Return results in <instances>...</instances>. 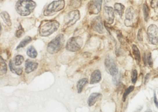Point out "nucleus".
Wrapping results in <instances>:
<instances>
[{
    "instance_id": "4",
    "label": "nucleus",
    "mask_w": 158,
    "mask_h": 112,
    "mask_svg": "<svg viewBox=\"0 0 158 112\" xmlns=\"http://www.w3.org/2000/svg\"><path fill=\"white\" fill-rule=\"evenodd\" d=\"M65 6L64 0L54 1L47 6L43 12L45 16H51L57 13V12L62 10Z\"/></svg>"
},
{
    "instance_id": "7",
    "label": "nucleus",
    "mask_w": 158,
    "mask_h": 112,
    "mask_svg": "<svg viewBox=\"0 0 158 112\" xmlns=\"http://www.w3.org/2000/svg\"><path fill=\"white\" fill-rule=\"evenodd\" d=\"M105 66L107 73L110 75L114 76L118 73V69L117 68L115 61L114 58L110 56H107L105 60Z\"/></svg>"
},
{
    "instance_id": "15",
    "label": "nucleus",
    "mask_w": 158,
    "mask_h": 112,
    "mask_svg": "<svg viewBox=\"0 0 158 112\" xmlns=\"http://www.w3.org/2000/svg\"><path fill=\"white\" fill-rule=\"evenodd\" d=\"M102 97L101 94L99 93H93L91 94L88 100V105L89 107L93 106L96 103V102L100 100Z\"/></svg>"
},
{
    "instance_id": "2",
    "label": "nucleus",
    "mask_w": 158,
    "mask_h": 112,
    "mask_svg": "<svg viewBox=\"0 0 158 112\" xmlns=\"http://www.w3.org/2000/svg\"><path fill=\"white\" fill-rule=\"evenodd\" d=\"M60 24L55 20L42 21L39 27V35L40 37H47L58 30Z\"/></svg>"
},
{
    "instance_id": "13",
    "label": "nucleus",
    "mask_w": 158,
    "mask_h": 112,
    "mask_svg": "<svg viewBox=\"0 0 158 112\" xmlns=\"http://www.w3.org/2000/svg\"><path fill=\"white\" fill-rule=\"evenodd\" d=\"M39 64L37 63L33 62L30 60L26 61L25 64V71L26 73H30L37 69Z\"/></svg>"
},
{
    "instance_id": "8",
    "label": "nucleus",
    "mask_w": 158,
    "mask_h": 112,
    "mask_svg": "<svg viewBox=\"0 0 158 112\" xmlns=\"http://www.w3.org/2000/svg\"><path fill=\"white\" fill-rule=\"evenodd\" d=\"M148 39L149 41L153 45L158 43V27L155 24H151L147 30Z\"/></svg>"
},
{
    "instance_id": "27",
    "label": "nucleus",
    "mask_w": 158,
    "mask_h": 112,
    "mask_svg": "<svg viewBox=\"0 0 158 112\" xmlns=\"http://www.w3.org/2000/svg\"><path fill=\"white\" fill-rule=\"evenodd\" d=\"M143 16H144V19L145 21H147L149 17V8L148 7V5L146 4H144L143 5Z\"/></svg>"
},
{
    "instance_id": "28",
    "label": "nucleus",
    "mask_w": 158,
    "mask_h": 112,
    "mask_svg": "<svg viewBox=\"0 0 158 112\" xmlns=\"http://www.w3.org/2000/svg\"><path fill=\"white\" fill-rule=\"evenodd\" d=\"M24 34V30L22 28V26L21 25H19V28H18V29L17 30V31L16 32V34H15L16 37H18V38H19V37H22Z\"/></svg>"
},
{
    "instance_id": "21",
    "label": "nucleus",
    "mask_w": 158,
    "mask_h": 112,
    "mask_svg": "<svg viewBox=\"0 0 158 112\" xmlns=\"http://www.w3.org/2000/svg\"><path fill=\"white\" fill-rule=\"evenodd\" d=\"M114 10L117 12V13L120 16H122L123 14L124 13V9H125V6L122 4L120 3H116L114 6Z\"/></svg>"
},
{
    "instance_id": "34",
    "label": "nucleus",
    "mask_w": 158,
    "mask_h": 112,
    "mask_svg": "<svg viewBox=\"0 0 158 112\" xmlns=\"http://www.w3.org/2000/svg\"><path fill=\"white\" fill-rule=\"evenodd\" d=\"M154 103H155V105H156L157 108L158 109V100L157 98L156 95V94H155V93H154Z\"/></svg>"
},
{
    "instance_id": "23",
    "label": "nucleus",
    "mask_w": 158,
    "mask_h": 112,
    "mask_svg": "<svg viewBox=\"0 0 158 112\" xmlns=\"http://www.w3.org/2000/svg\"><path fill=\"white\" fill-rule=\"evenodd\" d=\"M27 55L32 58H35L37 56V53L35 48L33 46H31L27 49Z\"/></svg>"
},
{
    "instance_id": "22",
    "label": "nucleus",
    "mask_w": 158,
    "mask_h": 112,
    "mask_svg": "<svg viewBox=\"0 0 158 112\" xmlns=\"http://www.w3.org/2000/svg\"><path fill=\"white\" fill-rule=\"evenodd\" d=\"M7 71H8V68H7L6 64V63L5 60H3L2 56H1V61H0L1 75H2L6 73Z\"/></svg>"
},
{
    "instance_id": "10",
    "label": "nucleus",
    "mask_w": 158,
    "mask_h": 112,
    "mask_svg": "<svg viewBox=\"0 0 158 112\" xmlns=\"http://www.w3.org/2000/svg\"><path fill=\"white\" fill-rule=\"evenodd\" d=\"M91 26L93 30L96 31V32L100 34H103L104 32L103 22L100 16L96 17L93 19Z\"/></svg>"
},
{
    "instance_id": "14",
    "label": "nucleus",
    "mask_w": 158,
    "mask_h": 112,
    "mask_svg": "<svg viewBox=\"0 0 158 112\" xmlns=\"http://www.w3.org/2000/svg\"><path fill=\"white\" fill-rule=\"evenodd\" d=\"M101 73L98 69L94 71L91 74L90 79V84H93L98 83L101 80Z\"/></svg>"
},
{
    "instance_id": "30",
    "label": "nucleus",
    "mask_w": 158,
    "mask_h": 112,
    "mask_svg": "<svg viewBox=\"0 0 158 112\" xmlns=\"http://www.w3.org/2000/svg\"><path fill=\"white\" fill-rule=\"evenodd\" d=\"M113 82H114V84L117 85V84H119L120 82V80H121V75L120 74H117L116 75H115V76H113Z\"/></svg>"
},
{
    "instance_id": "5",
    "label": "nucleus",
    "mask_w": 158,
    "mask_h": 112,
    "mask_svg": "<svg viewBox=\"0 0 158 112\" xmlns=\"http://www.w3.org/2000/svg\"><path fill=\"white\" fill-rule=\"evenodd\" d=\"M83 44V39L80 37H72L68 40L66 45V49L70 52H78L80 50Z\"/></svg>"
},
{
    "instance_id": "17",
    "label": "nucleus",
    "mask_w": 158,
    "mask_h": 112,
    "mask_svg": "<svg viewBox=\"0 0 158 112\" xmlns=\"http://www.w3.org/2000/svg\"><path fill=\"white\" fill-rule=\"evenodd\" d=\"M1 16L2 17V19H3V21L6 25L8 26H11L12 25V22L11 21L10 17L9 16V14L6 11H3L1 13Z\"/></svg>"
},
{
    "instance_id": "18",
    "label": "nucleus",
    "mask_w": 158,
    "mask_h": 112,
    "mask_svg": "<svg viewBox=\"0 0 158 112\" xmlns=\"http://www.w3.org/2000/svg\"><path fill=\"white\" fill-rule=\"evenodd\" d=\"M9 66L11 71L13 73L16 74L18 75H21L22 74L23 70L21 68H15L14 66L13 63L12 61H10L9 63Z\"/></svg>"
},
{
    "instance_id": "35",
    "label": "nucleus",
    "mask_w": 158,
    "mask_h": 112,
    "mask_svg": "<svg viewBox=\"0 0 158 112\" xmlns=\"http://www.w3.org/2000/svg\"><path fill=\"white\" fill-rule=\"evenodd\" d=\"M149 77H150V74H148L146 75V78H145V84H146V83L148 82V79H149Z\"/></svg>"
},
{
    "instance_id": "1",
    "label": "nucleus",
    "mask_w": 158,
    "mask_h": 112,
    "mask_svg": "<svg viewBox=\"0 0 158 112\" xmlns=\"http://www.w3.org/2000/svg\"><path fill=\"white\" fill-rule=\"evenodd\" d=\"M36 3L32 0H18L15 5V9L21 16L30 15L36 8Z\"/></svg>"
},
{
    "instance_id": "29",
    "label": "nucleus",
    "mask_w": 158,
    "mask_h": 112,
    "mask_svg": "<svg viewBox=\"0 0 158 112\" xmlns=\"http://www.w3.org/2000/svg\"><path fill=\"white\" fill-rule=\"evenodd\" d=\"M138 78L137 71L136 69H134L132 72V76H131V82L133 84L136 83Z\"/></svg>"
},
{
    "instance_id": "24",
    "label": "nucleus",
    "mask_w": 158,
    "mask_h": 112,
    "mask_svg": "<svg viewBox=\"0 0 158 112\" xmlns=\"http://www.w3.org/2000/svg\"><path fill=\"white\" fill-rule=\"evenodd\" d=\"M134 86H130V87H128V88L125 90V91L124 92L123 96V101L125 102L126 100L127 97L128 96V95L130 94V93H131V92H132L134 90Z\"/></svg>"
},
{
    "instance_id": "16",
    "label": "nucleus",
    "mask_w": 158,
    "mask_h": 112,
    "mask_svg": "<svg viewBox=\"0 0 158 112\" xmlns=\"http://www.w3.org/2000/svg\"><path fill=\"white\" fill-rule=\"evenodd\" d=\"M88 83V79L83 78L81 80H79L77 83L76 87H77V90L78 92V93H81V92L83 90L84 87Z\"/></svg>"
},
{
    "instance_id": "36",
    "label": "nucleus",
    "mask_w": 158,
    "mask_h": 112,
    "mask_svg": "<svg viewBox=\"0 0 158 112\" xmlns=\"http://www.w3.org/2000/svg\"><path fill=\"white\" fill-rule=\"evenodd\" d=\"M1 1H3V0H1Z\"/></svg>"
},
{
    "instance_id": "25",
    "label": "nucleus",
    "mask_w": 158,
    "mask_h": 112,
    "mask_svg": "<svg viewBox=\"0 0 158 112\" xmlns=\"http://www.w3.org/2000/svg\"><path fill=\"white\" fill-rule=\"evenodd\" d=\"M143 58H144L143 60H144V61L145 62V63H146V62H147L149 66L152 67V66H153V61H152L151 54L150 53H148V55L146 56V55L145 54Z\"/></svg>"
},
{
    "instance_id": "12",
    "label": "nucleus",
    "mask_w": 158,
    "mask_h": 112,
    "mask_svg": "<svg viewBox=\"0 0 158 112\" xmlns=\"http://www.w3.org/2000/svg\"><path fill=\"white\" fill-rule=\"evenodd\" d=\"M104 15L107 22L109 24H112L114 20V13L112 7L105 6L104 8Z\"/></svg>"
},
{
    "instance_id": "3",
    "label": "nucleus",
    "mask_w": 158,
    "mask_h": 112,
    "mask_svg": "<svg viewBox=\"0 0 158 112\" xmlns=\"http://www.w3.org/2000/svg\"><path fill=\"white\" fill-rule=\"evenodd\" d=\"M65 39L63 34H59L55 39L48 43L47 50L52 55L57 53L61 50L64 46Z\"/></svg>"
},
{
    "instance_id": "19",
    "label": "nucleus",
    "mask_w": 158,
    "mask_h": 112,
    "mask_svg": "<svg viewBox=\"0 0 158 112\" xmlns=\"http://www.w3.org/2000/svg\"><path fill=\"white\" fill-rule=\"evenodd\" d=\"M132 53L134 55L135 59L138 63H140L141 61V54L140 50L135 45H133Z\"/></svg>"
},
{
    "instance_id": "20",
    "label": "nucleus",
    "mask_w": 158,
    "mask_h": 112,
    "mask_svg": "<svg viewBox=\"0 0 158 112\" xmlns=\"http://www.w3.org/2000/svg\"><path fill=\"white\" fill-rule=\"evenodd\" d=\"M32 41V38L30 37L27 36L24 39H23L21 42L19 43V44L18 45V46L17 47L16 49H19L21 48H24L25 46H26L27 44H28L29 43L31 42Z\"/></svg>"
},
{
    "instance_id": "31",
    "label": "nucleus",
    "mask_w": 158,
    "mask_h": 112,
    "mask_svg": "<svg viewBox=\"0 0 158 112\" xmlns=\"http://www.w3.org/2000/svg\"><path fill=\"white\" fill-rule=\"evenodd\" d=\"M81 6L80 0H73L72 1V6L74 8H79Z\"/></svg>"
},
{
    "instance_id": "32",
    "label": "nucleus",
    "mask_w": 158,
    "mask_h": 112,
    "mask_svg": "<svg viewBox=\"0 0 158 112\" xmlns=\"http://www.w3.org/2000/svg\"><path fill=\"white\" fill-rule=\"evenodd\" d=\"M137 39L138 40L140 41H143V32H142V29L139 30V31H138L137 35Z\"/></svg>"
},
{
    "instance_id": "26",
    "label": "nucleus",
    "mask_w": 158,
    "mask_h": 112,
    "mask_svg": "<svg viewBox=\"0 0 158 112\" xmlns=\"http://www.w3.org/2000/svg\"><path fill=\"white\" fill-rule=\"evenodd\" d=\"M15 66H20L24 61V57L21 55H17L14 58Z\"/></svg>"
},
{
    "instance_id": "9",
    "label": "nucleus",
    "mask_w": 158,
    "mask_h": 112,
    "mask_svg": "<svg viewBox=\"0 0 158 112\" xmlns=\"http://www.w3.org/2000/svg\"><path fill=\"white\" fill-rule=\"evenodd\" d=\"M103 0H91L88 3V9L90 14L96 15L101 10Z\"/></svg>"
},
{
    "instance_id": "11",
    "label": "nucleus",
    "mask_w": 158,
    "mask_h": 112,
    "mask_svg": "<svg viewBox=\"0 0 158 112\" xmlns=\"http://www.w3.org/2000/svg\"><path fill=\"white\" fill-rule=\"evenodd\" d=\"M135 16V12L133 8L130 6L127 8L125 11V24L126 26H132L133 24Z\"/></svg>"
},
{
    "instance_id": "6",
    "label": "nucleus",
    "mask_w": 158,
    "mask_h": 112,
    "mask_svg": "<svg viewBox=\"0 0 158 112\" xmlns=\"http://www.w3.org/2000/svg\"><path fill=\"white\" fill-rule=\"evenodd\" d=\"M80 18V12L78 10H75L69 12L64 17V26L69 27L74 25Z\"/></svg>"
},
{
    "instance_id": "33",
    "label": "nucleus",
    "mask_w": 158,
    "mask_h": 112,
    "mask_svg": "<svg viewBox=\"0 0 158 112\" xmlns=\"http://www.w3.org/2000/svg\"><path fill=\"white\" fill-rule=\"evenodd\" d=\"M151 6L152 8H158V0H152L151 2Z\"/></svg>"
}]
</instances>
